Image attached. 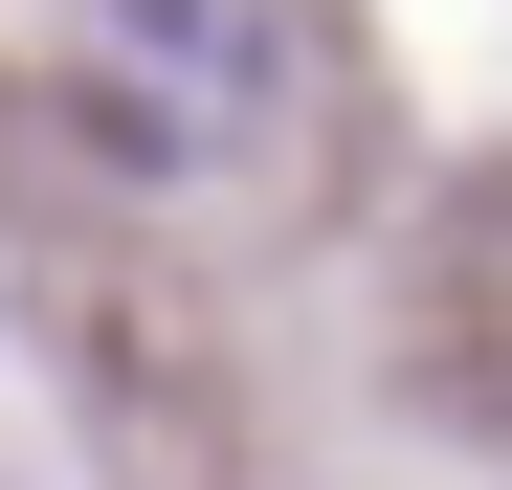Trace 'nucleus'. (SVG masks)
<instances>
[{
    "instance_id": "f257e3e1",
    "label": "nucleus",
    "mask_w": 512,
    "mask_h": 490,
    "mask_svg": "<svg viewBox=\"0 0 512 490\" xmlns=\"http://www.w3.org/2000/svg\"><path fill=\"white\" fill-rule=\"evenodd\" d=\"M67 112L156 179H223L290 134V23L268 0H67Z\"/></svg>"
}]
</instances>
